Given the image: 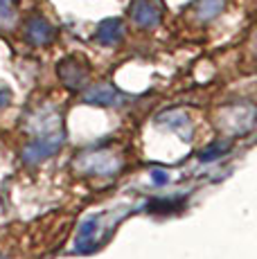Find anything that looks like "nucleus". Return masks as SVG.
Instances as JSON below:
<instances>
[{"label": "nucleus", "mask_w": 257, "mask_h": 259, "mask_svg": "<svg viewBox=\"0 0 257 259\" xmlns=\"http://www.w3.org/2000/svg\"><path fill=\"white\" fill-rule=\"evenodd\" d=\"M131 18L138 27L142 29H154L158 27L162 18L160 0H131Z\"/></svg>", "instance_id": "obj_2"}, {"label": "nucleus", "mask_w": 257, "mask_h": 259, "mask_svg": "<svg viewBox=\"0 0 257 259\" xmlns=\"http://www.w3.org/2000/svg\"><path fill=\"white\" fill-rule=\"evenodd\" d=\"M63 144V136L61 133H50V136H41L34 142H29L25 149H23V162L27 165H38V162L48 160L50 156L61 149Z\"/></svg>", "instance_id": "obj_1"}, {"label": "nucleus", "mask_w": 257, "mask_h": 259, "mask_svg": "<svg viewBox=\"0 0 257 259\" xmlns=\"http://www.w3.org/2000/svg\"><path fill=\"white\" fill-rule=\"evenodd\" d=\"M160 122L167 124L169 128H187V131H190V119H187L185 113L172 111V113H167V115H162Z\"/></svg>", "instance_id": "obj_11"}, {"label": "nucleus", "mask_w": 257, "mask_h": 259, "mask_svg": "<svg viewBox=\"0 0 257 259\" xmlns=\"http://www.w3.org/2000/svg\"><path fill=\"white\" fill-rule=\"evenodd\" d=\"M0 259H7V257H5V255H0Z\"/></svg>", "instance_id": "obj_16"}, {"label": "nucleus", "mask_w": 257, "mask_h": 259, "mask_svg": "<svg viewBox=\"0 0 257 259\" xmlns=\"http://www.w3.org/2000/svg\"><path fill=\"white\" fill-rule=\"evenodd\" d=\"M224 3H226V0H199V7H196L199 18L210 21V18L219 16L221 9H224Z\"/></svg>", "instance_id": "obj_9"}, {"label": "nucleus", "mask_w": 257, "mask_h": 259, "mask_svg": "<svg viewBox=\"0 0 257 259\" xmlns=\"http://www.w3.org/2000/svg\"><path fill=\"white\" fill-rule=\"evenodd\" d=\"M183 201H176V198H172V201H165V198H154V201L147 203V212H172L176 210V207H181Z\"/></svg>", "instance_id": "obj_12"}, {"label": "nucleus", "mask_w": 257, "mask_h": 259, "mask_svg": "<svg viewBox=\"0 0 257 259\" xmlns=\"http://www.w3.org/2000/svg\"><path fill=\"white\" fill-rule=\"evenodd\" d=\"M25 34H27V41L34 43V46H48L54 36V29L52 25L41 16H34L27 21V27H25Z\"/></svg>", "instance_id": "obj_6"}, {"label": "nucleus", "mask_w": 257, "mask_h": 259, "mask_svg": "<svg viewBox=\"0 0 257 259\" xmlns=\"http://www.w3.org/2000/svg\"><path fill=\"white\" fill-rule=\"evenodd\" d=\"M9 104V91H0V108H5Z\"/></svg>", "instance_id": "obj_15"}, {"label": "nucleus", "mask_w": 257, "mask_h": 259, "mask_svg": "<svg viewBox=\"0 0 257 259\" xmlns=\"http://www.w3.org/2000/svg\"><path fill=\"white\" fill-rule=\"evenodd\" d=\"M151 178H154L156 185H165V183H167V174H165V171H158V169H156L154 174H151Z\"/></svg>", "instance_id": "obj_14"}, {"label": "nucleus", "mask_w": 257, "mask_h": 259, "mask_svg": "<svg viewBox=\"0 0 257 259\" xmlns=\"http://www.w3.org/2000/svg\"><path fill=\"white\" fill-rule=\"evenodd\" d=\"M122 36H124V25L120 18H106L95 29V41L102 46H115L122 41Z\"/></svg>", "instance_id": "obj_5"}, {"label": "nucleus", "mask_w": 257, "mask_h": 259, "mask_svg": "<svg viewBox=\"0 0 257 259\" xmlns=\"http://www.w3.org/2000/svg\"><path fill=\"white\" fill-rule=\"evenodd\" d=\"M102 230V217H88L77 230V252H88L95 248L97 235Z\"/></svg>", "instance_id": "obj_4"}, {"label": "nucleus", "mask_w": 257, "mask_h": 259, "mask_svg": "<svg viewBox=\"0 0 257 259\" xmlns=\"http://www.w3.org/2000/svg\"><path fill=\"white\" fill-rule=\"evenodd\" d=\"M12 3L14 0H0V21L12 18Z\"/></svg>", "instance_id": "obj_13"}, {"label": "nucleus", "mask_w": 257, "mask_h": 259, "mask_svg": "<svg viewBox=\"0 0 257 259\" xmlns=\"http://www.w3.org/2000/svg\"><path fill=\"white\" fill-rule=\"evenodd\" d=\"M88 171H95V174H111L117 169V158L111 156V153H93V156H88Z\"/></svg>", "instance_id": "obj_8"}, {"label": "nucleus", "mask_w": 257, "mask_h": 259, "mask_svg": "<svg viewBox=\"0 0 257 259\" xmlns=\"http://www.w3.org/2000/svg\"><path fill=\"white\" fill-rule=\"evenodd\" d=\"M83 102L97 104V106H113V104L122 102V95L113 86H108V83H100V86H93L91 91L83 95Z\"/></svg>", "instance_id": "obj_7"}, {"label": "nucleus", "mask_w": 257, "mask_h": 259, "mask_svg": "<svg viewBox=\"0 0 257 259\" xmlns=\"http://www.w3.org/2000/svg\"><path fill=\"white\" fill-rule=\"evenodd\" d=\"M230 149V142L226 140V142H212L210 147H205V149H201L199 151V160L201 162H212V160H217L219 156H224L226 151Z\"/></svg>", "instance_id": "obj_10"}, {"label": "nucleus", "mask_w": 257, "mask_h": 259, "mask_svg": "<svg viewBox=\"0 0 257 259\" xmlns=\"http://www.w3.org/2000/svg\"><path fill=\"white\" fill-rule=\"evenodd\" d=\"M57 74L66 88H81L88 79V68L79 61V57H68L57 66Z\"/></svg>", "instance_id": "obj_3"}]
</instances>
